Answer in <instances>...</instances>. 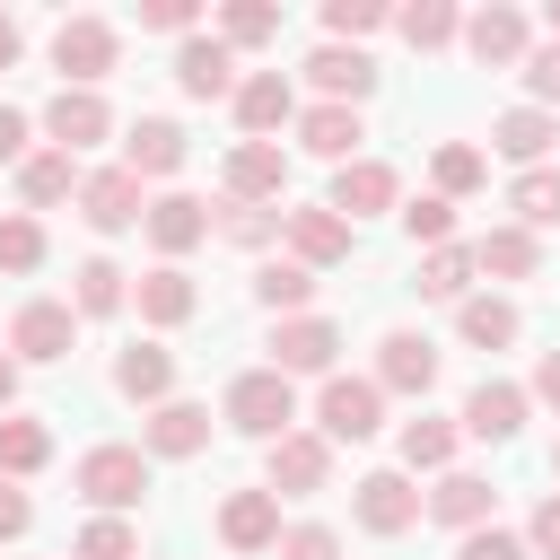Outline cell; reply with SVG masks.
<instances>
[{"label":"cell","mask_w":560,"mask_h":560,"mask_svg":"<svg viewBox=\"0 0 560 560\" xmlns=\"http://www.w3.org/2000/svg\"><path fill=\"white\" fill-rule=\"evenodd\" d=\"M525 551H534V560H560V490L534 508V525H525Z\"/></svg>","instance_id":"cell-50"},{"label":"cell","mask_w":560,"mask_h":560,"mask_svg":"<svg viewBox=\"0 0 560 560\" xmlns=\"http://www.w3.org/2000/svg\"><path fill=\"white\" fill-rule=\"evenodd\" d=\"M114 52H122V35H114L105 18H61V26H52V70H61V88H96V79L114 70Z\"/></svg>","instance_id":"cell-5"},{"label":"cell","mask_w":560,"mask_h":560,"mask_svg":"<svg viewBox=\"0 0 560 560\" xmlns=\"http://www.w3.org/2000/svg\"><path fill=\"white\" fill-rule=\"evenodd\" d=\"M70 192H79V158H61V149H26V158H18V201H26V219L52 210V201H70Z\"/></svg>","instance_id":"cell-26"},{"label":"cell","mask_w":560,"mask_h":560,"mask_svg":"<svg viewBox=\"0 0 560 560\" xmlns=\"http://www.w3.org/2000/svg\"><path fill=\"white\" fill-rule=\"evenodd\" d=\"M175 79H184V96H236V52L219 44V35H184L175 44Z\"/></svg>","instance_id":"cell-21"},{"label":"cell","mask_w":560,"mask_h":560,"mask_svg":"<svg viewBox=\"0 0 560 560\" xmlns=\"http://www.w3.org/2000/svg\"><path fill=\"white\" fill-rule=\"evenodd\" d=\"M455 438H464L455 420L420 411V420H402V464H411V472H446V464H455Z\"/></svg>","instance_id":"cell-36"},{"label":"cell","mask_w":560,"mask_h":560,"mask_svg":"<svg viewBox=\"0 0 560 560\" xmlns=\"http://www.w3.org/2000/svg\"><path fill=\"white\" fill-rule=\"evenodd\" d=\"M219 542L228 551H271L280 542V499L271 490H228L219 499Z\"/></svg>","instance_id":"cell-20"},{"label":"cell","mask_w":560,"mask_h":560,"mask_svg":"<svg viewBox=\"0 0 560 560\" xmlns=\"http://www.w3.org/2000/svg\"><path fill=\"white\" fill-rule=\"evenodd\" d=\"M26 525H35V499H26L18 481H0V542H18Z\"/></svg>","instance_id":"cell-51"},{"label":"cell","mask_w":560,"mask_h":560,"mask_svg":"<svg viewBox=\"0 0 560 560\" xmlns=\"http://www.w3.org/2000/svg\"><path fill=\"white\" fill-rule=\"evenodd\" d=\"M210 446V402H158L149 420H140V455H201Z\"/></svg>","instance_id":"cell-19"},{"label":"cell","mask_w":560,"mask_h":560,"mask_svg":"<svg viewBox=\"0 0 560 560\" xmlns=\"http://www.w3.org/2000/svg\"><path fill=\"white\" fill-rule=\"evenodd\" d=\"M464 44H472L481 70H516L525 61V18L516 9H481V18H464Z\"/></svg>","instance_id":"cell-28"},{"label":"cell","mask_w":560,"mask_h":560,"mask_svg":"<svg viewBox=\"0 0 560 560\" xmlns=\"http://www.w3.org/2000/svg\"><path fill=\"white\" fill-rule=\"evenodd\" d=\"M472 271H490V280H534V271H542V236H525V228L508 219V228L472 236Z\"/></svg>","instance_id":"cell-27"},{"label":"cell","mask_w":560,"mask_h":560,"mask_svg":"<svg viewBox=\"0 0 560 560\" xmlns=\"http://www.w3.org/2000/svg\"><path fill=\"white\" fill-rule=\"evenodd\" d=\"M455 332H464L472 350H508V341L525 332V315H516V298L481 289V298H464V306H455Z\"/></svg>","instance_id":"cell-31"},{"label":"cell","mask_w":560,"mask_h":560,"mask_svg":"<svg viewBox=\"0 0 560 560\" xmlns=\"http://www.w3.org/2000/svg\"><path fill=\"white\" fill-rule=\"evenodd\" d=\"M359 140H368V131H359V105H306V114H298V149H306V158L350 166Z\"/></svg>","instance_id":"cell-24"},{"label":"cell","mask_w":560,"mask_h":560,"mask_svg":"<svg viewBox=\"0 0 560 560\" xmlns=\"http://www.w3.org/2000/svg\"><path fill=\"white\" fill-rule=\"evenodd\" d=\"M551 140H560V122H551V114H534V105H508V114L490 122V149H499L516 175H525V166H542V158H551Z\"/></svg>","instance_id":"cell-25"},{"label":"cell","mask_w":560,"mask_h":560,"mask_svg":"<svg viewBox=\"0 0 560 560\" xmlns=\"http://www.w3.org/2000/svg\"><path fill=\"white\" fill-rule=\"evenodd\" d=\"M140 26H149V35H192L201 9H192V0H140Z\"/></svg>","instance_id":"cell-49"},{"label":"cell","mask_w":560,"mask_h":560,"mask_svg":"<svg viewBox=\"0 0 560 560\" xmlns=\"http://www.w3.org/2000/svg\"><path fill=\"white\" fill-rule=\"evenodd\" d=\"M254 298H262V306L289 324V315H306V298H315V271H306V262H262V271H254Z\"/></svg>","instance_id":"cell-38"},{"label":"cell","mask_w":560,"mask_h":560,"mask_svg":"<svg viewBox=\"0 0 560 560\" xmlns=\"http://www.w3.org/2000/svg\"><path fill=\"white\" fill-rule=\"evenodd\" d=\"M70 560H140V534H131L122 516H96V525H79Z\"/></svg>","instance_id":"cell-42"},{"label":"cell","mask_w":560,"mask_h":560,"mask_svg":"<svg viewBox=\"0 0 560 560\" xmlns=\"http://www.w3.org/2000/svg\"><path fill=\"white\" fill-rule=\"evenodd\" d=\"M542 26H551V44H560V0H551V18H542Z\"/></svg>","instance_id":"cell-56"},{"label":"cell","mask_w":560,"mask_h":560,"mask_svg":"<svg viewBox=\"0 0 560 560\" xmlns=\"http://www.w3.org/2000/svg\"><path fill=\"white\" fill-rule=\"evenodd\" d=\"M26 131H35V122H26L18 105H0V166H18V158H26Z\"/></svg>","instance_id":"cell-52"},{"label":"cell","mask_w":560,"mask_h":560,"mask_svg":"<svg viewBox=\"0 0 560 560\" xmlns=\"http://www.w3.org/2000/svg\"><path fill=\"white\" fill-rule=\"evenodd\" d=\"M9 402H18V359L0 350V411H9Z\"/></svg>","instance_id":"cell-55"},{"label":"cell","mask_w":560,"mask_h":560,"mask_svg":"<svg viewBox=\"0 0 560 560\" xmlns=\"http://www.w3.org/2000/svg\"><path fill=\"white\" fill-rule=\"evenodd\" d=\"M490 508H499V490H490L481 472H438V490L420 499V516H438V525H455V534L490 525Z\"/></svg>","instance_id":"cell-23"},{"label":"cell","mask_w":560,"mask_h":560,"mask_svg":"<svg viewBox=\"0 0 560 560\" xmlns=\"http://www.w3.org/2000/svg\"><path fill=\"white\" fill-rule=\"evenodd\" d=\"M385 429V394H376V376H324V394H315V438L324 446H359V438H376Z\"/></svg>","instance_id":"cell-3"},{"label":"cell","mask_w":560,"mask_h":560,"mask_svg":"<svg viewBox=\"0 0 560 560\" xmlns=\"http://www.w3.org/2000/svg\"><path fill=\"white\" fill-rule=\"evenodd\" d=\"M114 394L122 402H175V350H158V341H131L122 359H114Z\"/></svg>","instance_id":"cell-22"},{"label":"cell","mask_w":560,"mask_h":560,"mask_svg":"<svg viewBox=\"0 0 560 560\" xmlns=\"http://www.w3.org/2000/svg\"><path fill=\"white\" fill-rule=\"evenodd\" d=\"M332 359H341V324L332 315H289L280 332H271V368L298 385V376H332Z\"/></svg>","instance_id":"cell-9"},{"label":"cell","mask_w":560,"mask_h":560,"mask_svg":"<svg viewBox=\"0 0 560 560\" xmlns=\"http://www.w3.org/2000/svg\"><path fill=\"white\" fill-rule=\"evenodd\" d=\"M140 228H149V245L175 262V254H192V245L210 236V201H192V192H158V201L140 210Z\"/></svg>","instance_id":"cell-18"},{"label":"cell","mask_w":560,"mask_h":560,"mask_svg":"<svg viewBox=\"0 0 560 560\" xmlns=\"http://www.w3.org/2000/svg\"><path fill=\"white\" fill-rule=\"evenodd\" d=\"M551 481H560V446H551Z\"/></svg>","instance_id":"cell-57"},{"label":"cell","mask_w":560,"mask_h":560,"mask_svg":"<svg viewBox=\"0 0 560 560\" xmlns=\"http://www.w3.org/2000/svg\"><path fill=\"white\" fill-rule=\"evenodd\" d=\"M394 192H402V184H394V166H385V158H350V166H332V201H324V210L359 228V219L394 210Z\"/></svg>","instance_id":"cell-13"},{"label":"cell","mask_w":560,"mask_h":560,"mask_svg":"<svg viewBox=\"0 0 560 560\" xmlns=\"http://www.w3.org/2000/svg\"><path fill=\"white\" fill-rule=\"evenodd\" d=\"M219 44H228V52L280 44V9H271V0H228V9H219Z\"/></svg>","instance_id":"cell-39"},{"label":"cell","mask_w":560,"mask_h":560,"mask_svg":"<svg viewBox=\"0 0 560 560\" xmlns=\"http://www.w3.org/2000/svg\"><path fill=\"white\" fill-rule=\"evenodd\" d=\"M516 70H525V88H534V114H551V105H560V44H542V52H525Z\"/></svg>","instance_id":"cell-48"},{"label":"cell","mask_w":560,"mask_h":560,"mask_svg":"<svg viewBox=\"0 0 560 560\" xmlns=\"http://www.w3.org/2000/svg\"><path fill=\"white\" fill-rule=\"evenodd\" d=\"M114 306H131V280H122V262L88 254V262L70 271V315H114Z\"/></svg>","instance_id":"cell-32"},{"label":"cell","mask_w":560,"mask_h":560,"mask_svg":"<svg viewBox=\"0 0 560 560\" xmlns=\"http://www.w3.org/2000/svg\"><path fill=\"white\" fill-rule=\"evenodd\" d=\"M324 481H332V446H324L315 429H289V438L262 446V490H271V499H315Z\"/></svg>","instance_id":"cell-4"},{"label":"cell","mask_w":560,"mask_h":560,"mask_svg":"<svg viewBox=\"0 0 560 560\" xmlns=\"http://www.w3.org/2000/svg\"><path fill=\"white\" fill-rule=\"evenodd\" d=\"M280 245H289V262L324 271V262H350L359 228H350V219H332L324 201H298V210H280Z\"/></svg>","instance_id":"cell-6"},{"label":"cell","mask_w":560,"mask_h":560,"mask_svg":"<svg viewBox=\"0 0 560 560\" xmlns=\"http://www.w3.org/2000/svg\"><path fill=\"white\" fill-rule=\"evenodd\" d=\"M44 464H52V429L0 411V481H26V472H44Z\"/></svg>","instance_id":"cell-34"},{"label":"cell","mask_w":560,"mask_h":560,"mask_svg":"<svg viewBox=\"0 0 560 560\" xmlns=\"http://www.w3.org/2000/svg\"><path fill=\"white\" fill-rule=\"evenodd\" d=\"M429 175H438V201H455V192H481V175H490V158H481L472 140H446Z\"/></svg>","instance_id":"cell-40"},{"label":"cell","mask_w":560,"mask_h":560,"mask_svg":"<svg viewBox=\"0 0 560 560\" xmlns=\"http://www.w3.org/2000/svg\"><path fill=\"white\" fill-rule=\"evenodd\" d=\"M534 394L560 411V350H542V359H534Z\"/></svg>","instance_id":"cell-53"},{"label":"cell","mask_w":560,"mask_h":560,"mask_svg":"<svg viewBox=\"0 0 560 560\" xmlns=\"http://www.w3.org/2000/svg\"><path fill=\"white\" fill-rule=\"evenodd\" d=\"M105 131H114V105H105L96 88H52V105H44V140H52L61 158L96 149Z\"/></svg>","instance_id":"cell-10"},{"label":"cell","mask_w":560,"mask_h":560,"mask_svg":"<svg viewBox=\"0 0 560 560\" xmlns=\"http://www.w3.org/2000/svg\"><path fill=\"white\" fill-rule=\"evenodd\" d=\"M455 560H534V551H525V534H508V525H472V534L455 542Z\"/></svg>","instance_id":"cell-47"},{"label":"cell","mask_w":560,"mask_h":560,"mask_svg":"<svg viewBox=\"0 0 560 560\" xmlns=\"http://www.w3.org/2000/svg\"><path fill=\"white\" fill-rule=\"evenodd\" d=\"M402 236L411 245H455V201H438V192L402 201Z\"/></svg>","instance_id":"cell-43"},{"label":"cell","mask_w":560,"mask_h":560,"mask_svg":"<svg viewBox=\"0 0 560 560\" xmlns=\"http://www.w3.org/2000/svg\"><path fill=\"white\" fill-rule=\"evenodd\" d=\"M18 52H26V35H18V18H0V70H18Z\"/></svg>","instance_id":"cell-54"},{"label":"cell","mask_w":560,"mask_h":560,"mask_svg":"<svg viewBox=\"0 0 560 560\" xmlns=\"http://www.w3.org/2000/svg\"><path fill=\"white\" fill-rule=\"evenodd\" d=\"M402 35H411V52H438L464 35V18H455V0H420V9H402Z\"/></svg>","instance_id":"cell-41"},{"label":"cell","mask_w":560,"mask_h":560,"mask_svg":"<svg viewBox=\"0 0 560 560\" xmlns=\"http://www.w3.org/2000/svg\"><path fill=\"white\" fill-rule=\"evenodd\" d=\"M376 26H385L376 0H324V35H332V44H359V35H376Z\"/></svg>","instance_id":"cell-45"},{"label":"cell","mask_w":560,"mask_h":560,"mask_svg":"<svg viewBox=\"0 0 560 560\" xmlns=\"http://www.w3.org/2000/svg\"><path fill=\"white\" fill-rule=\"evenodd\" d=\"M236 122H245V140H271L280 122H298V88H289V70H254V79H236Z\"/></svg>","instance_id":"cell-17"},{"label":"cell","mask_w":560,"mask_h":560,"mask_svg":"<svg viewBox=\"0 0 560 560\" xmlns=\"http://www.w3.org/2000/svg\"><path fill=\"white\" fill-rule=\"evenodd\" d=\"M210 236H228V245L262 254V245H280V210H254V201H219V210H210Z\"/></svg>","instance_id":"cell-37"},{"label":"cell","mask_w":560,"mask_h":560,"mask_svg":"<svg viewBox=\"0 0 560 560\" xmlns=\"http://www.w3.org/2000/svg\"><path fill=\"white\" fill-rule=\"evenodd\" d=\"M44 262V228L26 210H0V271H35Z\"/></svg>","instance_id":"cell-44"},{"label":"cell","mask_w":560,"mask_h":560,"mask_svg":"<svg viewBox=\"0 0 560 560\" xmlns=\"http://www.w3.org/2000/svg\"><path fill=\"white\" fill-rule=\"evenodd\" d=\"M508 210H516V228H525V236L560 228V166H525V175L508 184Z\"/></svg>","instance_id":"cell-33"},{"label":"cell","mask_w":560,"mask_h":560,"mask_svg":"<svg viewBox=\"0 0 560 560\" xmlns=\"http://www.w3.org/2000/svg\"><path fill=\"white\" fill-rule=\"evenodd\" d=\"M429 385H438V341L429 332H385L376 341V394H411L420 402Z\"/></svg>","instance_id":"cell-14"},{"label":"cell","mask_w":560,"mask_h":560,"mask_svg":"<svg viewBox=\"0 0 560 560\" xmlns=\"http://www.w3.org/2000/svg\"><path fill=\"white\" fill-rule=\"evenodd\" d=\"M131 298H140V315H149V324H192V315H201V289H192L175 262L140 271V280H131Z\"/></svg>","instance_id":"cell-30"},{"label":"cell","mask_w":560,"mask_h":560,"mask_svg":"<svg viewBox=\"0 0 560 560\" xmlns=\"http://www.w3.org/2000/svg\"><path fill=\"white\" fill-rule=\"evenodd\" d=\"M420 298L464 306V298H472V245H429V254H420Z\"/></svg>","instance_id":"cell-35"},{"label":"cell","mask_w":560,"mask_h":560,"mask_svg":"<svg viewBox=\"0 0 560 560\" xmlns=\"http://www.w3.org/2000/svg\"><path fill=\"white\" fill-rule=\"evenodd\" d=\"M306 79L324 88V105H359V96H376V61H368L359 44H315V52H306Z\"/></svg>","instance_id":"cell-16"},{"label":"cell","mask_w":560,"mask_h":560,"mask_svg":"<svg viewBox=\"0 0 560 560\" xmlns=\"http://www.w3.org/2000/svg\"><path fill=\"white\" fill-rule=\"evenodd\" d=\"M350 516H359L368 534H411V525H420V490H411V472H359Z\"/></svg>","instance_id":"cell-12"},{"label":"cell","mask_w":560,"mask_h":560,"mask_svg":"<svg viewBox=\"0 0 560 560\" xmlns=\"http://www.w3.org/2000/svg\"><path fill=\"white\" fill-rule=\"evenodd\" d=\"M271 560H341V534L332 525H280Z\"/></svg>","instance_id":"cell-46"},{"label":"cell","mask_w":560,"mask_h":560,"mask_svg":"<svg viewBox=\"0 0 560 560\" xmlns=\"http://www.w3.org/2000/svg\"><path fill=\"white\" fill-rule=\"evenodd\" d=\"M464 438H490V446H508L516 429H525V385H508V376H481L472 394H464V420H455Z\"/></svg>","instance_id":"cell-15"},{"label":"cell","mask_w":560,"mask_h":560,"mask_svg":"<svg viewBox=\"0 0 560 560\" xmlns=\"http://www.w3.org/2000/svg\"><path fill=\"white\" fill-rule=\"evenodd\" d=\"M70 490H79L96 516H122V508L149 499V455H140V446H88L79 472H70Z\"/></svg>","instance_id":"cell-1"},{"label":"cell","mask_w":560,"mask_h":560,"mask_svg":"<svg viewBox=\"0 0 560 560\" xmlns=\"http://www.w3.org/2000/svg\"><path fill=\"white\" fill-rule=\"evenodd\" d=\"M228 429H245V438H289L298 429V385L280 376V368H245L236 385H228Z\"/></svg>","instance_id":"cell-2"},{"label":"cell","mask_w":560,"mask_h":560,"mask_svg":"<svg viewBox=\"0 0 560 560\" xmlns=\"http://www.w3.org/2000/svg\"><path fill=\"white\" fill-rule=\"evenodd\" d=\"M70 341H79L70 298H26V306H18V324H9V359H35V368L70 359Z\"/></svg>","instance_id":"cell-8"},{"label":"cell","mask_w":560,"mask_h":560,"mask_svg":"<svg viewBox=\"0 0 560 560\" xmlns=\"http://www.w3.org/2000/svg\"><path fill=\"white\" fill-rule=\"evenodd\" d=\"M122 166H131V175H175V166H184V131H175L166 114H140V122L122 131Z\"/></svg>","instance_id":"cell-29"},{"label":"cell","mask_w":560,"mask_h":560,"mask_svg":"<svg viewBox=\"0 0 560 560\" xmlns=\"http://www.w3.org/2000/svg\"><path fill=\"white\" fill-rule=\"evenodd\" d=\"M70 201H79V219H88L96 236H122V228H140V210H149L131 166H96V175H79V192H70Z\"/></svg>","instance_id":"cell-7"},{"label":"cell","mask_w":560,"mask_h":560,"mask_svg":"<svg viewBox=\"0 0 560 560\" xmlns=\"http://www.w3.org/2000/svg\"><path fill=\"white\" fill-rule=\"evenodd\" d=\"M280 192H289V149L280 140H236L228 149V201L280 210Z\"/></svg>","instance_id":"cell-11"}]
</instances>
